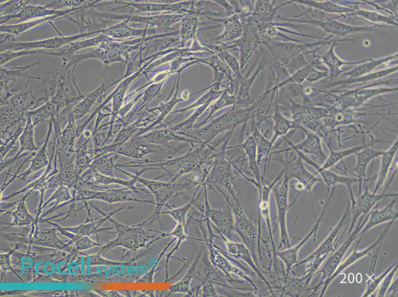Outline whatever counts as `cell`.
Returning <instances> with one entry per match:
<instances>
[{
    "label": "cell",
    "instance_id": "obj_4",
    "mask_svg": "<svg viewBox=\"0 0 398 297\" xmlns=\"http://www.w3.org/2000/svg\"><path fill=\"white\" fill-rule=\"evenodd\" d=\"M398 151V139L387 150H384L381 155V164L378 174L377 186L378 188L385 181L389 173V169L393 162L395 154Z\"/></svg>",
    "mask_w": 398,
    "mask_h": 297
},
{
    "label": "cell",
    "instance_id": "obj_3",
    "mask_svg": "<svg viewBox=\"0 0 398 297\" xmlns=\"http://www.w3.org/2000/svg\"><path fill=\"white\" fill-rule=\"evenodd\" d=\"M378 142L379 141L374 140L367 144H365L339 151H333L330 148V154L327 157L322 166H320L321 168L322 169H328L334 166L345 157L353 154H355L364 148Z\"/></svg>",
    "mask_w": 398,
    "mask_h": 297
},
{
    "label": "cell",
    "instance_id": "obj_8",
    "mask_svg": "<svg viewBox=\"0 0 398 297\" xmlns=\"http://www.w3.org/2000/svg\"><path fill=\"white\" fill-rule=\"evenodd\" d=\"M14 250V249H13L7 253L0 255V265L4 271L10 270L15 274L17 277H18L20 279H21V278L19 277L17 274L15 272L13 268L11 267L9 262V258L10 255L13 252Z\"/></svg>",
    "mask_w": 398,
    "mask_h": 297
},
{
    "label": "cell",
    "instance_id": "obj_6",
    "mask_svg": "<svg viewBox=\"0 0 398 297\" xmlns=\"http://www.w3.org/2000/svg\"><path fill=\"white\" fill-rule=\"evenodd\" d=\"M24 200V198L21 199L17 209L12 213L13 220L9 227L12 225H29L34 221L33 216L27 211Z\"/></svg>",
    "mask_w": 398,
    "mask_h": 297
},
{
    "label": "cell",
    "instance_id": "obj_2",
    "mask_svg": "<svg viewBox=\"0 0 398 297\" xmlns=\"http://www.w3.org/2000/svg\"><path fill=\"white\" fill-rule=\"evenodd\" d=\"M304 156V159L308 163L314 167L320 175L323 181L328 185H335L337 183H344L348 187L358 182L357 178L342 176L331 172L328 169H322L321 167L309 158Z\"/></svg>",
    "mask_w": 398,
    "mask_h": 297
},
{
    "label": "cell",
    "instance_id": "obj_7",
    "mask_svg": "<svg viewBox=\"0 0 398 297\" xmlns=\"http://www.w3.org/2000/svg\"><path fill=\"white\" fill-rule=\"evenodd\" d=\"M50 223L55 226L56 228V229L58 230L61 233L72 239L73 241L75 242V251L79 250L86 249L97 245V243L91 241L87 236L72 234V233L64 230L63 228L55 224L52 223Z\"/></svg>",
    "mask_w": 398,
    "mask_h": 297
},
{
    "label": "cell",
    "instance_id": "obj_1",
    "mask_svg": "<svg viewBox=\"0 0 398 297\" xmlns=\"http://www.w3.org/2000/svg\"><path fill=\"white\" fill-rule=\"evenodd\" d=\"M374 144L364 148L355 154L357 161L352 172L355 173L360 184L366 176L367 167L370 162L373 159L381 156L384 151V150L373 148Z\"/></svg>",
    "mask_w": 398,
    "mask_h": 297
},
{
    "label": "cell",
    "instance_id": "obj_5",
    "mask_svg": "<svg viewBox=\"0 0 398 297\" xmlns=\"http://www.w3.org/2000/svg\"><path fill=\"white\" fill-rule=\"evenodd\" d=\"M303 146L305 152L314 155L319 159L325 160L326 159L327 156L323 150L321 139L317 135L312 133L307 134Z\"/></svg>",
    "mask_w": 398,
    "mask_h": 297
}]
</instances>
